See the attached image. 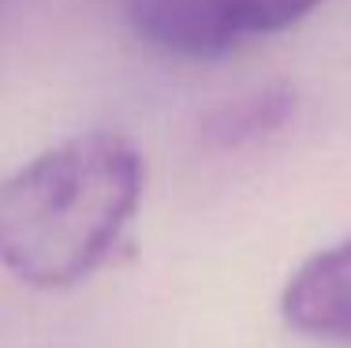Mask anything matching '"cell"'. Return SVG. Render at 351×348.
Instances as JSON below:
<instances>
[{"label":"cell","instance_id":"obj_4","mask_svg":"<svg viewBox=\"0 0 351 348\" xmlns=\"http://www.w3.org/2000/svg\"><path fill=\"white\" fill-rule=\"evenodd\" d=\"M295 113V94L288 86H258L250 94H239L232 102L217 105L206 116V139L224 150L232 146H247L258 139L280 131Z\"/></svg>","mask_w":351,"mask_h":348},{"label":"cell","instance_id":"obj_2","mask_svg":"<svg viewBox=\"0 0 351 348\" xmlns=\"http://www.w3.org/2000/svg\"><path fill=\"white\" fill-rule=\"evenodd\" d=\"M146 45L183 60H210L299 27L322 0H116Z\"/></svg>","mask_w":351,"mask_h":348},{"label":"cell","instance_id":"obj_3","mask_svg":"<svg viewBox=\"0 0 351 348\" xmlns=\"http://www.w3.org/2000/svg\"><path fill=\"white\" fill-rule=\"evenodd\" d=\"M280 314L295 334L351 345V236L311 255L288 277Z\"/></svg>","mask_w":351,"mask_h":348},{"label":"cell","instance_id":"obj_1","mask_svg":"<svg viewBox=\"0 0 351 348\" xmlns=\"http://www.w3.org/2000/svg\"><path fill=\"white\" fill-rule=\"evenodd\" d=\"M146 192L120 131H79L0 176V266L30 288H71L112 259Z\"/></svg>","mask_w":351,"mask_h":348}]
</instances>
